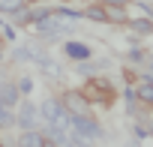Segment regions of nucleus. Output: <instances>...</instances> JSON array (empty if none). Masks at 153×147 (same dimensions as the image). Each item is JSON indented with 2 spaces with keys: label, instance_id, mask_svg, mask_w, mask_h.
<instances>
[{
  "label": "nucleus",
  "instance_id": "f257e3e1",
  "mask_svg": "<svg viewBox=\"0 0 153 147\" xmlns=\"http://www.w3.org/2000/svg\"><path fill=\"white\" fill-rule=\"evenodd\" d=\"M72 135H78L81 141H99L102 126L96 120H90V114H72Z\"/></svg>",
  "mask_w": 153,
  "mask_h": 147
},
{
  "label": "nucleus",
  "instance_id": "f03ea898",
  "mask_svg": "<svg viewBox=\"0 0 153 147\" xmlns=\"http://www.w3.org/2000/svg\"><path fill=\"white\" fill-rule=\"evenodd\" d=\"M63 102H66V108H69L72 114H90V99H87L84 93H78V90H69V93L63 96Z\"/></svg>",
  "mask_w": 153,
  "mask_h": 147
},
{
  "label": "nucleus",
  "instance_id": "7ed1b4c3",
  "mask_svg": "<svg viewBox=\"0 0 153 147\" xmlns=\"http://www.w3.org/2000/svg\"><path fill=\"white\" fill-rule=\"evenodd\" d=\"M39 117H42V114H39L36 105H30V102H24V105L18 108V126H21V129H33Z\"/></svg>",
  "mask_w": 153,
  "mask_h": 147
},
{
  "label": "nucleus",
  "instance_id": "20e7f679",
  "mask_svg": "<svg viewBox=\"0 0 153 147\" xmlns=\"http://www.w3.org/2000/svg\"><path fill=\"white\" fill-rule=\"evenodd\" d=\"M18 144H21V147H48L51 141H48V135H42V132H36V129H21Z\"/></svg>",
  "mask_w": 153,
  "mask_h": 147
},
{
  "label": "nucleus",
  "instance_id": "39448f33",
  "mask_svg": "<svg viewBox=\"0 0 153 147\" xmlns=\"http://www.w3.org/2000/svg\"><path fill=\"white\" fill-rule=\"evenodd\" d=\"M18 96H21L18 84H12V81H3V84H0V105H15Z\"/></svg>",
  "mask_w": 153,
  "mask_h": 147
},
{
  "label": "nucleus",
  "instance_id": "423d86ee",
  "mask_svg": "<svg viewBox=\"0 0 153 147\" xmlns=\"http://www.w3.org/2000/svg\"><path fill=\"white\" fill-rule=\"evenodd\" d=\"M66 57L69 60H90V48L81 42H66Z\"/></svg>",
  "mask_w": 153,
  "mask_h": 147
},
{
  "label": "nucleus",
  "instance_id": "0eeeda50",
  "mask_svg": "<svg viewBox=\"0 0 153 147\" xmlns=\"http://www.w3.org/2000/svg\"><path fill=\"white\" fill-rule=\"evenodd\" d=\"M3 15H9L15 24H33V18H36V12H30V3L21 6V9H15V12H3Z\"/></svg>",
  "mask_w": 153,
  "mask_h": 147
},
{
  "label": "nucleus",
  "instance_id": "6e6552de",
  "mask_svg": "<svg viewBox=\"0 0 153 147\" xmlns=\"http://www.w3.org/2000/svg\"><path fill=\"white\" fill-rule=\"evenodd\" d=\"M129 27H132L135 33H144V36H147V33H153V21H150V15H144V18H132V21H129Z\"/></svg>",
  "mask_w": 153,
  "mask_h": 147
},
{
  "label": "nucleus",
  "instance_id": "1a4fd4ad",
  "mask_svg": "<svg viewBox=\"0 0 153 147\" xmlns=\"http://www.w3.org/2000/svg\"><path fill=\"white\" fill-rule=\"evenodd\" d=\"M15 120H18V117L12 114V105H0V126H3V129H9Z\"/></svg>",
  "mask_w": 153,
  "mask_h": 147
},
{
  "label": "nucleus",
  "instance_id": "9d476101",
  "mask_svg": "<svg viewBox=\"0 0 153 147\" xmlns=\"http://www.w3.org/2000/svg\"><path fill=\"white\" fill-rule=\"evenodd\" d=\"M138 99L153 105V84H150V78H144V81H141V87H138Z\"/></svg>",
  "mask_w": 153,
  "mask_h": 147
},
{
  "label": "nucleus",
  "instance_id": "9b49d317",
  "mask_svg": "<svg viewBox=\"0 0 153 147\" xmlns=\"http://www.w3.org/2000/svg\"><path fill=\"white\" fill-rule=\"evenodd\" d=\"M105 12H108V21H117V24H123V21H129V18L123 15V6H120V3H114V6H108Z\"/></svg>",
  "mask_w": 153,
  "mask_h": 147
},
{
  "label": "nucleus",
  "instance_id": "f8f14e48",
  "mask_svg": "<svg viewBox=\"0 0 153 147\" xmlns=\"http://www.w3.org/2000/svg\"><path fill=\"white\" fill-rule=\"evenodd\" d=\"M84 15H87L90 21H108V12H105V6H90Z\"/></svg>",
  "mask_w": 153,
  "mask_h": 147
},
{
  "label": "nucleus",
  "instance_id": "ddd939ff",
  "mask_svg": "<svg viewBox=\"0 0 153 147\" xmlns=\"http://www.w3.org/2000/svg\"><path fill=\"white\" fill-rule=\"evenodd\" d=\"M27 3H30V0H0V9H3V12H15V9H21Z\"/></svg>",
  "mask_w": 153,
  "mask_h": 147
},
{
  "label": "nucleus",
  "instance_id": "4468645a",
  "mask_svg": "<svg viewBox=\"0 0 153 147\" xmlns=\"http://www.w3.org/2000/svg\"><path fill=\"white\" fill-rule=\"evenodd\" d=\"M78 72L81 75H93V72H99V66H93L90 60H78Z\"/></svg>",
  "mask_w": 153,
  "mask_h": 147
},
{
  "label": "nucleus",
  "instance_id": "2eb2a0df",
  "mask_svg": "<svg viewBox=\"0 0 153 147\" xmlns=\"http://www.w3.org/2000/svg\"><path fill=\"white\" fill-rule=\"evenodd\" d=\"M18 90H21V96H27V93L33 90V81H30V78H21V81H18Z\"/></svg>",
  "mask_w": 153,
  "mask_h": 147
},
{
  "label": "nucleus",
  "instance_id": "dca6fc26",
  "mask_svg": "<svg viewBox=\"0 0 153 147\" xmlns=\"http://www.w3.org/2000/svg\"><path fill=\"white\" fill-rule=\"evenodd\" d=\"M147 132H150V129L138 123V126H135V141H144V138H147Z\"/></svg>",
  "mask_w": 153,
  "mask_h": 147
},
{
  "label": "nucleus",
  "instance_id": "f3484780",
  "mask_svg": "<svg viewBox=\"0 0 153 147\" xmlns=\"http://www.w3.org/2000/svg\"><path fill=\"white\" fill-rule=\"evenodd\" d=\"M3 36H6V42H15V30L9 24H3Z\"/></svg>",
  "mask_w": 153,
  "mask_h": 147
},
{
  "label": "nucleus",
  "instance_id": "a211bd4d",
  "mask_svg": "<svg viewBox=\"0 0 153 147\" xmlns=\"http://www.w3.org/2000/svg\"><path fill=\"white\" fill-rule=\"evenodd\" d=\"M108 3H120V6H126V3H129V0H108Z\"/></svg>",
  "mask_w": 153,
  "mask_h": 147
},
{
  "label": "nucleus",
  "instance_id": "6ab92c4d",
  "mask_svg": "<svg viewBox=\"0 0 153 147\" xmlns=\"http://www.w3.org/2000/svg\"><path fill=\"white\" fill-rule=\"evenodd\" d=\"M150 72H153V60H150Z\"/></svg>",
  "mask_w": 153,
  "mask_h": 147
},
{
  "label": "nucleus",
  "instance_id": "aec40b11",
  "mask_svg": "<svg viewBox=\"0 0 153 147\" xmlns=\"http://www.w3.org/2000/svg\"><path fill=\"white\" fill-rule=\"evenodd\" d=\"M150 132H153V126H150Z\"/></svg>",
  "mask_w": 153,
  "mask_h": 147
}]
</instances>
